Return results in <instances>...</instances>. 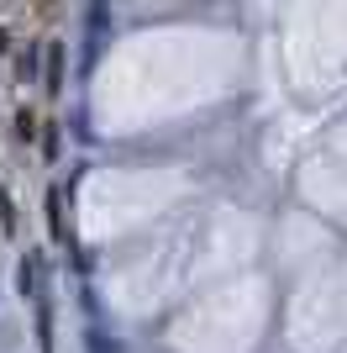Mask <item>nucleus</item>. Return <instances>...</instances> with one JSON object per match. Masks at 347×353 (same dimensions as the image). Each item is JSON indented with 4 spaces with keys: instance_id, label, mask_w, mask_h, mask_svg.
Here are the masks:
<instances>
[{
    "instance_id": "obj_3",
    "label": "nucleus",
    "mask_w": 347,
    "mask_h": 353,
    "mask_svg": "<svg viewBox=\"0 0 347 353\" xmlns=\"http://www.w3.org/2000/svg\"><path fill=\"white\" fill-rule=\"evenodd\" d=\"M48 232H53V237H63V195H48Z\"/></svg>"
},
{
    "instance_id": "obj_1",
    "label": "nucleus",
    "mask_w": 347,
    "mask_h": 353,
    "mask_svg": "<svg viewBox=\"0 0 347 353\" xmlns=\"http://www.w3.org/2000/svg\"><path fill=\"white\" fill-rule=\"evenodd\" d=\"M85 353H121V338H111V332H101V327H90V332H85Z\"/></svg>"
},
{
    "instance_id": "obj_5",
    "label": "nucleus",
    "mask_w": 347,
    "mask_h": 353,
    "mask_svg": "<svg viewBox=\"0 0 347 353\" xmlns=\"http://www.w3.org/2000/svg\"><path fill=\"white\" fill-rule=\"evenodd\" d=\"M0 48H6V37H0Z\"/></svg>"
},
{
    "instance_id": "obj_2",
    "label": "nucleus",
    "mask_w": 347,
    "mask_h": 353,
    "mask_svg": "<svg viewBox=\"0 0 347 353\" xmlns=\"http://www.w3.org/2000/svg\"><path fill=\"white\" fill-rule=\"evenodd\" d=\"M37 348L53 353V316H48V306L37 301Z\"/></svg>"
},
{
    "instance_id": "obj_4",
    "label": "nucleus",
    "mask_w": 347,
    "mask_h": 353,
    "mask_svg": "<svg viewBox=\"0 0 347 353\" xmlns=\"http://www.w3.org/2000/svg\"><path fill=\"white\" fill-rule=\"evenodd\" d=\"M0 227H6V232H16V211H11V195H6V185H0Z\"/></svg>"
}]
</instances>
